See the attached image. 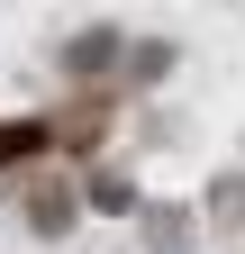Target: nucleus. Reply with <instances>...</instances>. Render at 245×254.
<instances>
[{
    "label": "nucleus",
    "instance_id": "1",
    "mask_svg": "<svg viewBox=\"0 0 245 254\" xmlns=\"http://www.w3.org/2000/svg\"><path fill=\"white\" fill-rule=\"evenodd\" d=\"M37 227H46V236L73 227V190H37Z\"/></svg>",
    "mask_w": 245,
    "mask_h": 254
},
{
    "label": "nucleus",
    "instance_id": "2",
    "mask_svg": "<svg viewBox=\"0 0 245 254\" xmlns=\"http://www.w3.org/2000/svg\"><path fill=\"white\" fill-rule=\"evenodd\" d=\"M109 55H118L109 37H73V55H64V64H73V73H91V64H109Z\"/></svg>",
    "mask_w": 245,
    "mask_h": 254
},
{
    "label": "nucleus",
    "instance_id": "3",
    "mask_svg": "<svg viewBox=\"0 0 245 254\" xmlns=\"http://www.w3.org/2000/svg\"><path fill=\"white\" fill-rule=\"evenodd\" d=\"M46 145V127H0V154H37Z\"/></svg>",
    "mask_w": 245,
    "mask_h": 254
}]
</instances>
